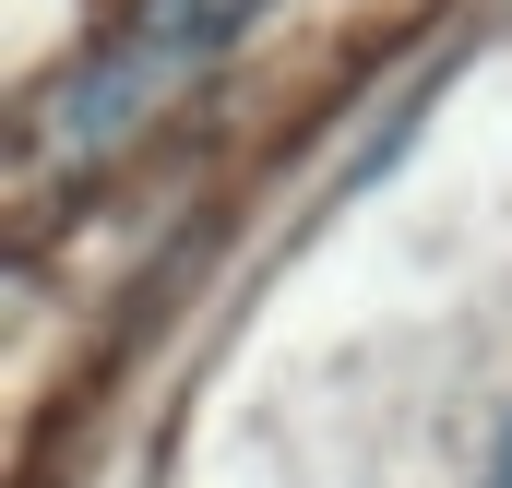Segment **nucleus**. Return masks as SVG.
I'll return each mask as SVG.
<instances>
[{
    "label": "nucleus",
    "mask_w": 512,
    "mask_h": 488,
    "mask_svg": "<svg viewBox=\"0 0 512 488\" xmlns=\"http://www.w3.org/2000/svg\"><path fill=\"white\" fill-rule=\"evenodd\" d=\"M227 24H239V0H143L131 36L108 48V72H84V96H72V143H108L131 108H155L191 60H215Z\"/></svg>",
    "instance_id": "obj_1"
}]
</instances>
